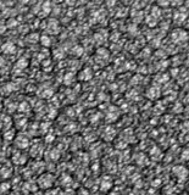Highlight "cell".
I'll use <instances>...</instances> for the list:
<instances>
[{"mask_svg": "<svg viewBox=\"0 0 189 195\" xmlns=\"http://www.w3.org/2000/svg\"><path fill=\"white\" fill-rule=\"evenodd\" d=\"M15 26H17V21H16L15 18H9L7 22H6V27H7V28H12V27H15Z\"/></svg>", "mask_w": 189, "mask_h": 195, "instance_id": "cell-13", "label": "cell"}, {"mask_svg": "<svg viewBox=\"0 0 189 195\" xmlns=\"http://www.w3.org/2000/svg\"><path fill=\"white\" fill-rule=\"evenodd\" d=\"M1 45H2V43H1V38H0V49H1Z\"/></svg>", "mask_w": 189, "mask_h": 195, "instance_id": "cell-21", "label": "cell"}, {"mask_svg": "<svg viewBox=\"0 0 189 195\" xmlns=\"http://www.w3.org/2000/svg\"><path fill=\"white\" fill-rule=\"evenodd\" d=\"M38 183H39V187H42V188H44V189H48V188H50L51 184H53V177H51L50 174L45 173V174H43V176L39 178Z\"/></svg>", "mask_w": 189, "mask_h": 195, "instance_id": "cell-2", "label": "cell"}, {"mask_svg": "<svg viewBox=\"0 0 189 195\" xmlns=\"http://www.w3.org/2000/svg\"><path fill=\"white\" fill-rule=\"evenodd\" d=\"M72 53H73V55H76V56H81V55L83 54V48H82L81 45H76V46H73Z\"/></svg>", "mask_w": 189, "mask_h": 195, "instance_id": "cell-12", "label": "cell"}, {"mask_svg": "<svg viewBox=\"0 0 189 195\" xmlns=\"http://www.w3.org/2000/svg\"><path fill=\"white\" fill-rule=\"evenodd\" d=\"M4 65H5V59L2 56H0V67H2Z\"/></svg>", "mask_w": 189, "mask_h": 195, "instance_id": "cell-18", "label": "cell"}, {"mask_svg": "<svg viewBox=\"0 0 189 195\" xmlns=\"http://www.w3.org/2000/svg\"><path fill=\"white\" fill-rule=\"evenodd\" d=\"M20 2H21V4H28L30 0H20Z\"/></svg>", "mask_w": 189, "mask_h": 195, "instance_id": "cell-20", "label": "cell"}, {"mask_svg": "<svg viewBox=\"0 0 189 195\" xmlns=\"http://www.w3.org/2000/svg\"><path fill=\"white\" fill-rule=\"evenodd\" d=\"M39 42H40V44H42L44 48H50V46H51V38H50V35H48V34L40 35Z\"/></svg>", "mask_w": 189, "mask_h": 195, "instance_id": "cell-8", "label": "cell"}, {"mask_svg": "<svg viewBox=\"0 0 189 195\" xmlns=\"http://www.w3.org/2000/svg\"><path fill=\"white\" fill-rule=\"evenodd\" d=\"M170 2H171L172 5H176V6H179V5H182V4H183V1H182V0H170Z\"/></svg>", "mask_w": 189, "mask_h": 195, "instance_id": "cell-16", "label": "cell"}, {"mask_svg": "<svg viewBox=\"0 0 189 195\" xmlns=\"http://www.w3.org/2000/svg\"><path fill=\"white\" fill-rule=\"evenodd\" d=\"M27 65H28V62H27L26 59H20L17 61V64H16V66L20 67V68H25V67H27Z\"/></svg>", "mask_w": 189, "mask_h": 195, "instance_id": "cell-14", "label": "cell"}, {"mask_svg": "<svg viewBox=\"0 0 189 195\" xmlns=\"http://www.w3.org/2000/svg\"><path fill=\"white\" fill-rule=\"evenodd\" d=\"M0 50L2 51V54L10 55V54H14V53L16 51V45H15L12 42H5V43H2Z\"/></svg>", "mask_w": 189, "mask_h": 195, "instance_id": "cell-4", "label": "cell"}, {"mask_svg": "<svg viewBox=\"0 0 189 195\" xmlns=\"http://www.w3.org/2000/svg\"><path fill=\"white\" fill-rule=\"evenodd\" d=\"M4 6H5V2L0 0V10H4Z\"/></svg>", "mask_w": 189, "mask_h": 195, "instance_id": "cell-19", "label": "cell"}, {"mask_svg": "<svg viewBox=\"0 0 189 195\" xmlns=\"http://www.w3.org/2000/svg\"><path fill=\"white\" fill-rule=\"evenodd\" d=\"M106 181H107V179H104L103 183H101V185H100V187H101V190H104V192H107V190L112 187V182H111V181L106 182Z\"/></svg>", "mask_w": 189, "mask_h": 195, "instance_id": "cell-10", "label": "cell"}, {"mask_svg": "<svg viewBox=\"0 0 189 195\" xmlns=\"http://www.w3.org/2000/svg\"><path fill=\"white\" fill-rule=\"evenodd\" d=\"M72 78H73V76H72V73H67L66 76H65V79H63V83L65 84H71L72 83Z\"/></svg>", "mask_w": 189, "mask_h": 195, "instance_id": "cell-15", "label": "cell"}, {"mask_svg": "<svg viewBox=\"0 0 189 195\" xmlns=\"http://www.w3.org/2000/svg\"><path fill=\"white\" fill-rule=\"evenodd\" d=\"M93 77V72H92V70L89 68V67H86V68H83L79 73H78V78H79V81H89L90 78Z\"/></svg>", "mask_w": 189, "mask_h": 195, "instance_id": "cell-6", "label": "cell"}, {"mask_svg": "<svg viewBox=\"0 0 189 195\" xmlns=\"http://www.w3.org/2000/svg\"><path fill=\"white\" fill-rule=\"evenodd\" d=\"M45 30H46V32L53 33V34H58V33L60 32V25H59L58 20L50 18V20L48 21V23H46Z\"/></svg>", "mask_w": 189, "mask_h": 195, "instance_id": "cell-1", "label": "cell"}, {"mask_svg": "<svg viewBox=\"0 0 189 195\" xmlns=\"http://www.w3.org/2000/svg\"><path fill=\"white\" fill-rule=\"evenodd\" d=\"M39 39H40V37H39L38 33H31V34L27 37V40H28L30 43H37Z\"/></svg>", "mask_w": 189, "mask_h": 195, "instance_id": "cell-11", "label": "cell"}, {"mask_svg": "<svg viewBox=\"0 0 189 195\" xmlns=\"http://www.w3.org/2000/svg\"><path fill=\"white\" fill-rule=\"evenodd\" d=\"M96 55L98 56H100V58H109V51L105 49V48H99L98 50H96Z\"/></svg>", "mask_w": 189, "mask_h": 195, "instance_id": "cell-9", "label": "cell"}, {"mask_svg": "<svg viewBox=\"0 0 189 195\" xmlns=\"http://www.w3.org/2000/svg\"><path fill=\"white\" fill-rule=\"evenodd\" d=\"M16 145L18 149H26L28 145H30V141L26 137H22V135H18L16 138Z\"/></svg>", "mask_w": 189, "mask_h": 195, "instance_id": "cell-7", "label": "cell"}, {"mask_svg": "<svg viewBox=\"0 0 189 195\" xmlns=\"http://www.w3.org/2000/svg\"><path fill=\"white\" fill-rule=\"evenodd\" d=\"M187 38H188V34H187V32H184L183 30H176L175 32L172 33V39L176 43L184 42V40H187Z\"/></svg>", "mask_w": 189, "mask_h": 195, "instance_id": "cell-3", "label": "cell"}, {"mask_svg": "<svg viewBox=\"0 0 189 195\" xmlns=\"http://www.w3.org/2000/svg\"><path fill=\"white\" fill-rule=\"evenodd\" d=\"M150 90L154 93L155 90H158V88H156V87H151V88H150ZM156 94H159V92H156ZM149 97H150V99H155L156 97H155V95H149Z\"/></svg>", "mask_w": 189, "mask_h": 195, "instance_id": "cell-17", "label": "cell"}, {"mask_svg": "<svg viewBox=\"0 0 189 195\" xmlns=\"http://www.w3.org/2000/svg\"><path fill=\"white\" fill-rule=\"evenodd\" d=\"M51 11H53V7H51L50 0H45V1L42 4V6H40V12H39V15L43 16V17H46Z\"/></svg>", "mask_w": 189, "mask_h": 195, "instance_id": "cell-5", "label": "cell"}]
</instances>
